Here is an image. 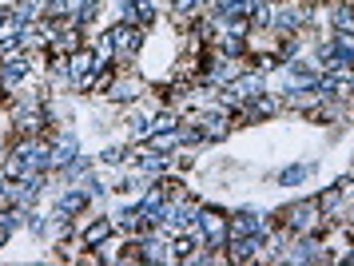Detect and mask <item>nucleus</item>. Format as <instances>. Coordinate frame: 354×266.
Here are the masks:
<instances>
[{"mask_svg": "<svg viewBox=\"0 0 354 266\" xmlns=\"http://www.w3.org/2000/svg\"><path fill=\"white\" fill-rule=\"evenodd\" d=\"M96 72H100V56L96 52H84V48H76L72 56H68V84L72 88H92V79H96Z\"/></svg>", "mask_w": 354, "mask_h": 266, "instance_id": "nucleus-1", "label": "nucleus"}, {"mask_svg": "<svg viewBox=\"0 0 354 266\" xmlns=\"http://www.w3.org/2000/svg\"><path fill=\"white\" fill-rule=\"evenodd\" d=\"M319 222H322V207L319 203H295V207L283 211V227L295 231V235H310Z\"/></svg>", "mask_w": 354, "mask_h": 266, "instance_id": "nucleus-2", "label": "nucleus"}, {"mask_svg": "<svg viewBox=\"0 0 354 266\" xmlns=\"http://www.w3.org/2000/svg\"><path fill=\"white\" fill-rule=\"evenodd\" d=\"M108 40H112V48L124 56V60H131L136 52H140V44H144V28L140 24H120V28H108Z\"/></svg>", "mask_w": 354, "mask_h": 266, "instance_id": "nucleus-3", "label": "nucleus"}, {"mask_svg": "<svg viewBox=\"0 0 354 266\" xmlns=\"http://www.w3.org/2000/svg\"><path fill=\"white\" fill-rule=\"evenodd\" d=\"M195 222H199L203 238L211 243V251H223V247H227V219H223V215H219V211H199Z\"/></svg>", "mask_w": 354, "mask_h": 266, "instance_id": "nucleus-4", "label": "nucleus"}, {"mask_svg": "<svg viewBox=\"0 0 354 266\" xmlns=\"http://www.w3.org/2000/svg\"><path fill=\"white\" fill-rule=\"evenodd\" d=\"M24 76H28V56H24V52H8L4 64H0V88L12 92Z\"/></svg>", "mask_w": 354, "mask_h": 266, "instance_id": "nucleus-5", "label": "nucleus"}, {"mask_svg": "<svg viewBox=\"0 0 354 266\" xmlns=\"http://www.w3.org/2000/svg\"><path fill=\"white\" fill-rule=\"evenodd\" d=\"M76 155H80V143H76L72 131H60V135L48 143V163H52V167H68Z\"/></svg>", "mask_w": 354, "mask_h": 266, "instance_id": "nucleus-6", "label": "nucleus"}, {"mask_svg": "<svg viewBox=\"0 0 354 266\" xmlns=\"http://www.w3.org/2000/svg\"><path fill=\"white\" fill-rule=\"evenodd\" d=\"M147 92V84L140 76H128V79H112V88H108V95H112L115 104H131V99H140V95Z\"/></svg>", "mask_w": 354, "mask_h": 266, "instance_id": "nucleus-7", "label": "nucleus"}, {"mask_svg": "<svg viewBox=\"0 0 354 266\" xmlns=\"http://www.w3.org/2000/svg\"><path fill=\"white\" fill-rule=\"evenodd\" d=\"M112 231H115V219H96L92 227H84V251H96V247H104Z\"/></svg>", "mask_w": 354, "mask_h": 266, "instance_id": "nucleus-8", "label": "nucleus"}, {"mask_svg": "<svg viewBox=\"0 0 354 266\" xmlns=\"http://www.w3.org/2000/svg\"><path fill=\"white\" fill-rule=\"evenodd\" d=\"M88 199H92V195H88V191H68L64 199H60V203H56V211H64L68 219H72V215H84V211H88Z\"/></svg>", "mask_w": 354, "mask_h": 266, "instance_id": "nucleus-9", "label": "nucleus"}, {"mask_svg": "<svg viewBox=\"0 0 354 266\" xmlns=\"http://www.w3.org/2000/svg\"><path fill=\"white\" fill-rule=\"evenodd\" d=\"M287 263H319V243L315 238H303V243H295L290 254H283Z\"/></svg>", "mask_w": 354, "mask_h": 266, "instance_id": "nucleus-10", "label": "nucleus"}, {"mask_svg": "<svg viewBox=\"0 0 354 266\" xmlns=\"http://www.w3.org/2000/svg\"><path fill=\"white\" fill-rule=\"evenodd\" d=\"M199 135H203V140H223L227 135V115H219V111H211V115H203V120H199Z\"/></svg>", "mask_w": 354, "mask_h": 266, "instance_id": "nucleus-11", "label": "nucleus"}, {"mask_svg": "<svg viewBox=\"0 0 354 266\" xmlns=\"http://www.w3.org/2000/svg\"><path fill=\"white\" fill-rule=\"evenodd\" d=\"M310 171H315V163H295V167H287V171L279 175V187H295V183H303Z\"/></svg>", "mask_w": 354, "mask_h": 266, "instance_id": "nucleus-12", "label": "nucleus"}, {"mask_svg": "<svg viewBox=\"0 0 354 266\" xmlns=\"http://www.w3.org/2000/svg\"><path fill=\"white\" fill-rule=\"evenodd\" d=\"M335 28L338 32H354V12L346 8V0H342V4H335Z\"/></svg>", "mask_w": 354, "mask_h": 266, "instance_id": "nucleus-13", "label": "nucleus"}, {"mask_svg": "<svg viewBox=\"0 0 354 266\" xmlns=\"http://www.w3.org/2000/svg\"><path fill=\"white\" fill-rule=\"evenodd\" d=\"M267 24H271V4L259 0L255 8H251V28H267Z\"/></svg>", "mask_w": 354, "mask_h": 266, "instance_id": "nucleus-14", "label": "nucleus"}, {"mask_svg": "<svg viewBox=\"0 0 354 266\" xmlns=\"http://www.w3.org/2000/svg\"><path fill=\"white\" fill-rule=\"evenodd\" d=\"M171 258H192V235H183L171 243Z\"/></svg>", "mask_w": 354, "mask_h": 266, "instance_id": "nucleus-15", "label": "nucleus"}, {"mask_svg": "<svg viewBox=\"0 0 354 266\" xmlns=\"http://www.w3.org/2000/svg\"><path fill=\"white\" fill-rule=\"evenodd\" d=\"M199 4H203V0H171V12H176V20H179V16H192Z\"/></svg>", "mask_w": 354, "mask_h": 266, "instance_id": "nucleus-16", "label": "nucleus"}, {"mask_svg": "<svg viewBox=\"0 0 354 266\" xmlns=\"http://www.w3.org/2000/svg\"><path fill=\"white\" fill-rule=\"evenodd\" d=\"M4 28H20L17 24V12H12V8H0V32Z\"/></svg>", "mask_w": 354, "mask_h": 266, "instance_id": "nucleus-17", "label": "nucleus"}, {"mask_svg": "<svg viewBox=\"0 0 354 266\" xmlns=\"http://www.w3.org/2000/svg\"><path fill=\"white\" fill-rule=\"evenodd\" d=\"M8 235H12V231H8V227H0V247H4V243H8Z\"/></svg>", "mask_w": 354, "mask_h": 266, "instance_id": "nucleus-18", "label": "nucleus"}, {"mask_svg": "<svg viewBox=\"0 0 354 266\" xmlns=\"http://www.w3.org/2000/svg\"><path fill=\"white\" fill-rule=\"evenodd\" d=\"M0 199H4V171H0Z\"/></svg>", "mask_w": 354, "mask_h": 266, "instance_id": "nucleus-19", "label": "nucleus"}, {"mask_svg": "<svg viewBox=\"0 0 354 266\" xmlns=\"http://www.w3.org/2000/svg\"><path fill=\"white\" fill-rule=\"evenodd\" d=\"M330 4H342V0H330Z\"/></svg>", "mask_w": 354, "mask_h": 266, "instance_id": "nucleus-20", "label": "nucleus"}]
</instances>
